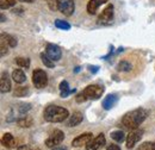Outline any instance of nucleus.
I'll return each mask as SVG.
<instances>
[{
  "instance_id": "obj_1",
  "label": "nucleus",
  "mask_w": 155,
  "mask_h": 150,
  "mask_svg": "<svg viewBox=\"0 0 155 150\" xmlns=\"http://www.w3.org/2000/svg\"><path fill=\"white\" fill-rule=\"evenodd\" d=\"M148 117V111L144 109H136L131 112H128L122 118V124L128 130H136Z\"/></svg>"
},
{
  "instance_id": "obj_2",
  "label": "nucleus",
  "mask_w": 155,
  "mask_h": 150,
  "mask_svg": "<svg viewBox=\"0 0 155 150\" xmlns=\"http://www.w3.org/2000/svg\"><path fill=\"white\" fill-rule=\"evenodd\" d=\"M69 116V112L67 109L64 107H61L58 105H50L48 106L44 113H43V117L45 119V122H49V123H61V122H64Z\"/></svg>"
},
{
  "instance_id": "obj_3",
  "label": "nucleus",
  "mask_w": 155,
  "mask_h": 150,
  "mask_svg": "<svg viewBox=\"0 0 155 150\" xmlns=\"http://www.w3.org/2000/svg\"><path fill=\"white\" fill-rule=\"evenodd\" d=\"M104 93V87L100 85H90L84 91L77 95L78 103H84L87 100H98Z\"/></svg>"
},
{
  "instance_id": "obj_4",
  "label": "nucleus",
  "mask_w": 155,
  "mask_h": 150,
  "mask_svg": "<svg viewBox=\"0 0 155 150\" xmlns=\"http://www.w3.org/2000/svg\"><path fill=\"white\" fill-rule=\"evenodd\" d=\"M112 21H114V5L110 4L99 15L97 23L99 25H110L112 24Z\"/></svg>"
},
{
  "instance_id": "obj_5",
  "label": "nucleus",
  "mask_w": 155,
  "mask_h": 150,
  "mask_svg": "<svg viewBox=\"0 0 155 150\" xmlns=\"http://www.w3.org/2000/svg\"><path fill=\"white\" fill-rule=\"evenodd\" d=\"M58 11H61L62 15L66 17H69L75 11V4L73 0H56Z\"/></svg>"
},
{
  "instance_id": "obj_6",
  "label": "nucleus",
  "mask_w": 155,
  "mask_h": 150,
  "mask_svg": "<svg viewBox=\"0 0 155 150\" xmlns=\"http://www.w3.org/2000/svg\"><path fill=\"white\" fill-rule=\"evenodd\" d=\"M32 83L36 88H44L48 85V75L45 74L44 70L36 69L32 73Z\"/></svg>"
},
{
  "instance_id": "obj_7",
  "label": "nucleus",
  "mask_w": 155,
  "mask_h": 150,
  "mask_svg": "<svg viewBox=\"0 0 155 150\" xmlns=\"http://www.w3.org/2000/svg\"><path fill=\"white\" fill-rule=\"evenodd\" d=\"M63 139H64V133L61 131V130H55V131L47 138L45 144L49 148H54V147H56L58 144H61Z\"/></svg>"
},
{
  "instance_id": "obj_8",
  "label": "nucleus",
  "mask_w": 155,
  "mask_h": 150,
  "mask_svg": "<svg viewBox=\"0 0 155 150\" xmlns=\"http://www.w3.org/2000/svg\"><path fill=\"white\" fill-rule=\"evenodd\" d=\"M142 135L143 131L142 130H131V131L128 133L127 136V148L128 149H131L135 147V144L142 138Z\"/></svg>"
},
{
  "instance_id": "obj_9",
  "label": "nucleus",
  "mask_w": 155,
  "mask_h": 150,
  "mask_svg": "<svg viewBox=\"0 0 155 150\" xmlns=\"http://www.w3.org/2000/svg\"><path fill=\"white\" fill-rule=\"evenodd\" d=\"M45 54L50 57L54 62L60 61L61 57H62V51H61V49L58 48V45L51 44V43H49V44L47 45V48H45Z\"/></svg>"
},
{
  "instance_id": "obj_10",
  "label": "nucleus",
  "mask_w": 155,
  "mask_h": 150,
  "mask_svg": "<svg viewBox=\"0 0 155 150\" xmlns=\"http://www.w3.org/2000/svg\"><path fill=\"white\" fill-rule=\"evenodd\" d=\"M106 144V139L104 133H99L96 138H93L87 145H86V150H99L103 148Z\"/></svg>"
},
{
  "instance_id": "obj_11",
  "label": "nucleus",
  "mask_w": 155,
  "mask_h": 150,
  "mask_svg": "<svg viewBox=\"0 0 155 150\" xmlns=\"http://www.w3.org/2000/svg\"><path fill=\"white\" fill-rule=\"evenodd\" d=\"M93 139V135L91 132H85V133H81L80 136H78L77 138L73 139L72 142V145L75 147V148H79V147H82L84 144L87 145Z\"/></svg>"
},
{
  "instance_id": "obj_12",
  "label": "nucleus",
  "mask_w": 155,
  "mask_h": 150,
  "mask_svg": "<svg viewBox=\"0 0 155 150\" xmlns=\"http://www.w3.org/2000/svg\"><path fill=\"white\" fill-rule=\"evenodd\" d=\"M11 79L8 76L7 72H2L1 73V77H0V91L1 93H7L11 91Z\"/></svg>"
},
{
  "instance_id": "obj_13",
  "label": "nucleus",
  "mask_w": 155,
  "mask_h": 150,
  "mask_svg": "<svg viewBox=\"0 0 155 150\" xmlns=\"http://www.w3.org/2000/svg\"><path fill=\"white\" fill-rule=\"evenodd\" d=\"M1 144L7 148V149H13L17 147V143H16V139L15 137L11 135V133H4L2 137H1Z\"/></svg>"
},
{
  "instance_id": "obj_14",
  "label": "nucleus",
  "mask_w": 155,
  "mask_h": 150,
  "mask_svg": "<svg viewBox=\"0 0 155 150\" xmlns=\"http://www.w3.org/2000/svg\"><path fill=\"white\" fill-rule=\"evenodd\" d=\"M117 100H118L117 94H107L105 96V99L103 100V109L104 110H111L116 105Z\"/></svg>"
},
{
  "instance_id": "obj_15",
  "label": "nucleus",
  "mask_w": 155,
  "mask_h": 150,
  "mask_svg": "<svg viewBox=\"0 0 155 150\" xmlns=\"http://www.w3.org/2000/svg\"><path fill=\"white\" fill-rule=\"evenodd\" d=\"M105 2H107V0H90L87 4V12L90 15H96L99 6H101Z\"/></svg>"
},
{
  "instance_id": "obj_16",
  "label": "nucleus",
  "mask_w": 155,
  "mask_h": 150,
  "mask_svg": "<svg viewBox=\"0 0 155 150\" xmlns=\"http://www.w3.org/2000/svg\"><path fill=\"white\" fill-rule=\"evenodd\" d=\"M82 119H84V117H82V113L77 111V112H74L71 117H69V119H68V123H67V125L69 126V128H73V126H77L79 125L81 122H82Z\"/></svg>"
},
{
  "instance_id": "obj_17",
  "label": "nucleus",
  "mask_w": 155,
  "mask_h": 150,
  "mask_svg": "<svg viewBox=\"0 0 155 150\" xmlns=\"http://www.w3.org/2000/svg\"><path fill=\"white\" fill-rule=\"evenodd\" d=\"M60 92H61V98H67L69 94L75 93V88L74 90H69V85L66 80H63L61 83H60Z\"/></svg>"
},
{
  "instance_id": "obj_18",
  "label": "nucleus",
  "mask_w": 155,
  "mask_h": 150,
  "mask_svg": "<svg viewBox=\"0 0 155 150\" xmlns=\"http://www.w3.org/2000/svg\"><path fill=\"white\" fill-rule=\"evenodd\" d=\"M12 79L16 83H24L26 81V76L21 69H15L12 73Z\"/></svg>"
},
{
  "instance_id": "obj_19",
  "label": "nucleus",
  "mask_w": 155,
  "mask_h": 150,
  "mask_svg": "<svg viewBox=\"0 0 155 150\" xmlns=\"http://www.w3.org/2000/svg\"><path fill=\"white\" fill-rule=\"evenodd\" d=\"M110 137H111L114 141L118 142V143H122L124 139H127V137H125L124 132L122 131V130H116V131H112L111 133H110Z\"/></svg>"
},
{
  "instance_id": "obj_20",
  "label": "nucleus",
  "mask_w": 155,
  "mask_h": 150,
  "mask_svg": "<svg viewBox=\"0 0 155 150\" xmlns=\"http://www.w3.org/2000/svg\"><path fill=\"white\" fill-rule=\"evenodd\" d=\"M1 39L2 41H5L11 48H15L16 45H17V39L13 37V36H11V35H7V34H1Z\"/></svg>"
},
{
  "instance_id": "obj_21",
  "label": "nucleus",
  "mask_w": 155,
  "mask_h": 150,
  "mask_svg": "<svg viewBox=\"0 0 155 150\" xmlns=\"http://www.w3.org/2000/svg\"><path fill=\"white\" fill-rule=\"evenodd\" d=\"M41 60H42V62H43V64H44L45 67H48V68H54V67H55L54 61L48 56L45 53H42V54H41Z\"/></svg>"
},
{
  "instance_id": "obj_22",
  "label": "nucleus",
  "mask_w": 155,
  "mask_h": 150,
  "mask_svg": "<svg viewBox=\"0 0 155 150\" xmlns=\"http://www.w3.org/2000/svg\"><path fill=\"white\" fill-rule=\"evenodd\" d=\"M131 68H133V66L128 61H120L117 64V70L118 72H130Z\"/></svg>"
},
{
  "instance_id": "obj_23",
  "label": "nucleus",
  "mask_w": 155,
  "mask_h": 150,
  "mask_svg": "<svg viewBox=\"0 0 155 150\" xmlns=\"http://www.w3.org/2000/svg\"><path fill=\"white\" fill-rule=\"evenodd\" d=\"M16 63L21 68H29L30 67V58L28 57H17Z\"/></svg>"
},
{
  "instance_id": "obj_24",
  "label": "nucleus",
  "mask_w": 155,
  "mask_h": 150,
  "mask_svg": "<svg viewBox=\"0 0 155 150\" xmlns=\"http://www.w3.org/2000/svg\"><path fill=\"white\" fill-rule=\"evenodd\" d=\"M17 0H0V8L1 10H7L12 6H15Z\"/></svg>"
},
{
  "instance_id": "obj_25",
  "label": "nucleus",
  "mask_w": 155,
  "mask_h": 150,
  "mask_svg": "<svg viewBox=\"0 0 155 150\" xmlns=\"http://www.w3.org/2000/svg\"><path fill=\"white\" fill-rule=\"evenodd\" d=\"M55 26L58 29H62V30H69L71 29V24L66 20H61V19H56L55 20Z\"/></svg>"
},
{
  "instance_id": "obj_26",
  "label": "nucleus",
  "mask_w": 155,
  "mask_h": 150,
  "mask_svg": "<svg viewBox=\"0 0 155 150\" xmlns=\"http://www.w3.org/2000/svg\"><path fill=\"white\" fill-rule=\"evenodd\" d=\"M136 150H155V142H144Z\"/></svg>"
},
{
  "instance_id": "obj_27",
  "label": "nucleus",
  "mask_w": 155,
  "mask_h": 150,
  "mask_svg": "<svg viewBox=\"0 0 155 150\" xmlns=\"http://www.w3.org/2000/svg\"><path fill=\"white\" fill-rule=\"evenodd\" d=\"M28 92H29L28 87H23V86H19V87H17V88L15 90V92H13V95H15V96H25Z\"/></svg>"
},
{
  "instance_id": "obj_28",
  "label": "nucleus",
  "mask_w": 155,
  "mask_h": 150,
  "mask_svg": "<svg viewBox=\"0 0 155 150\" xmlns=\"http://www.w3.org/2000/svg\"><path fill=\"white\" fill-rule=\"evenodd\" d=\"M18 124L23 128H29V126L32 125V120L30 118H28V117H23V118L18 119Z\"/></svg>"
},
{
  "instance_id": "obj_29",
  "label": "nucleus",
  "mask_w": 155,
  "mask_h": 150,
  "mask_svg": "<svg viewBox=\"0 0 155 150\" xmlns=\"http://www.w3.org/2000/svg\"><path fill=\"white\" fill-rule=\"evenodd\" d=\"M8 47H10V45H8L5 41H2V39H1V51H0L1 56H5V55L8 53V49H7Z\"/></svg>"
},
{
  "instance_id": "obj_30",
  "label": "nucleus",
  "mask_w": 155,
  "mask_h": 150,
  "mask_svg": "<svg viewBox=\"0 0 155 150\" xmlns=\"http://www.w3.org/2000/svg\"><path fill=\"white\" fill-rule=\"evenodd\" d=\"M88 70H90L91 73L96 74L98 70H99V67H98V66H88Z\"/></svg>"
},
{
  "instance_id": "obj_31",
  "label": "nucleus",
  "mask_w": 155,
  "mask_h": 150,
  "mask_svg": "<svg viewBox=\"0 0 155 150\" xmlns=\"http://www.w3.org/2000/svg\"><path fill=\"white\" fill-rule=\"evenodd\" d=\"M106 150H120V148H119L118 145H116V144H111V145L107 147V149Z\"/></svg>"
},
{
  "instance_id": "obj_32",
  "label": "nucleus",
  "mask_w": 155,
  "mask_h": 150,
  "mask_svg": "<svg viewBox=\"0 0 155 150\" xmlns=\"http://www.w3.org/2000/svg\"><path fill=\"white\" fill-rule=\"evenodd\" d=\"M18 150H28V147H26V145H23V147L18 148Z\"/></svg>"
},
{
  "instance_id": "obj_33",
  "label": "nucleus",
  "mask_w": 155,
  "mask_h": 150,
  "mask_svg": "<svg viewBox=\"0 0 155 150\" xmlns=\"http://www.w3.org/2000/svg\"><path fill=\"white\" fill-rule=\"evenodd\" d=\"M53 150H66V149H64V148H61V147H55Z\"/></svg>"
},
{
  "instance_id": "obj_34",
  "label": "nucleus",
  "mask_w": 155,
  "mask_h": 150,
  "mask_svg": "<svg viewBox=\"0 0 155 150\" xmlns=\"http://www.w3.org/2000/svg\"><path fill=\"white\" fill-rule=\"evenodd\" d=\"M18 1H23V2H32V0H18Z\"/></svg>"
},
{
  "instance_id": "obj_35",
  "label": "nucleus",
  "mask_w": 155,
  "mask_h": 150,
  "mask_svg": "<svg viewBox=\"0 0 155 150\" xmlns=\"http://www.w3.org/2000/svg\"><path fill=\"white\" fill-rule=\"evenodd\" d=\"M74 72H75V73H79V72H80V67H77V68L74 69Z\"/></svg>"
},
{
  "instance_id": "obj_36",
  "label": "nucleus",
  "mask_w": 155,
  "mask_h": 150,
  "mask_svg": "<svg viewBox=\"0 0 155 150\" xmlns=\"http://www.w3.org/2000/svg\"><path fill=\"white\" fill-rule=\"evenodd\" d=\"M1 21H5V16L4 15H1Z\"/></svg>"
},
{
  "instance_id": "obj_37",
  "label": "nucleus",
  "mask_w": 155,
  "mask_h": 150,
  "mask_svg": "<svg viewBox=\"0 0 155 150\" xmlns=\"http://www.w3.org/2000/svg\"><path fill=\"white\" fill-rule=\"evenodd\" d=\"M34 150H39V149H34Z\"/></svg>"
}]
</instances>
